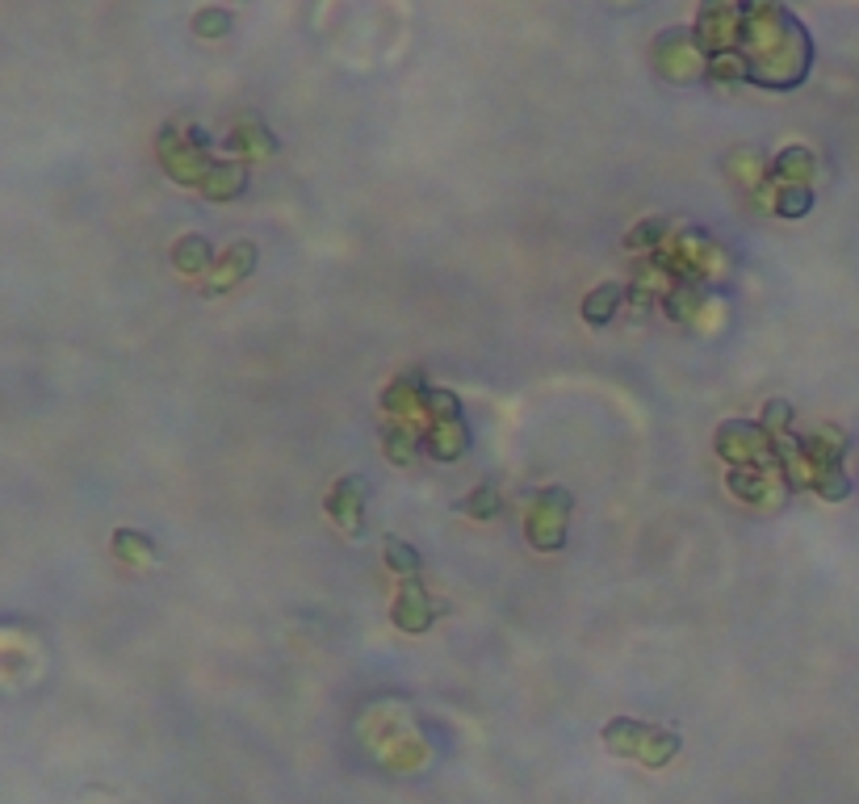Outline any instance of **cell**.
I'll use <instances>...</instances> for the list:
<instances>
[{"label":"cell","instance_id":"obj_2","mask_svg":"<svg viewBox=\"0 0 859 804\" xmlns=\"http://www.w3.org/2000/svg\"><path fill=\"white\" fill-rule=\"evenodd\" d=\"M177 264L185 268V273H197V268H206V264H210L206 239H185V243L177 248Z\"/></svg>","mask_w":859,"mask_h":804},{"label":"cell","instance_id":"obj_1","mask_svg":"<svg viewBox=\"0 0 859 804\" xmlns=\"http://www.w3.org/2000/svg\"><path fill=\"white\" fill-rule=\"evenodd\" d=\"M616 302H621V285H616V281H608V285H600V290L587 298V306H583V319L592 322V327H600V322L612 319Z\"/></svg>","mask_w":859,"mask_h":804},{"label":"cell","instance_id":"obj_5","mask_svg":"<svg viewBox=\"0 0 859 804\" xmlns=\"http://www.w3.org/2000/svg\"><path fill=\"white\" fill-rule=\"evenodd\" d=\"M800 210H809V193H784V202H780V214H800Z\"/></svg>","mask_w":859,"mask_h":804},{"label":"cell","instance_id":"obj_4","mask_svg":"<svg viewBox=\"0 0 859 804\" xmlns=\"http://www.w3.org/2000/svg\"><path fill=\"white\" fill-rule=\"evenodd\" d=\"M465 507H470L474 515H495V490H490V486H482V490H478V495L470 498Z\"/></svg>","mask_w":859,"mask_h":804},{"label":"cell","instance_id":"obj_3","mask_svg":"<svg viewBox=\"0 0 859 804\" xmlns=\"http://www.w3.org/2000/svg\"><path fill=\"white\" fill-rule=\"evenodd\" d=\"M386 561H390L399 574H415V570H419L415 549H407V545H399V541H386Z\"/></svg>","mask_w":859,"mask_h":804}]
</instances>
